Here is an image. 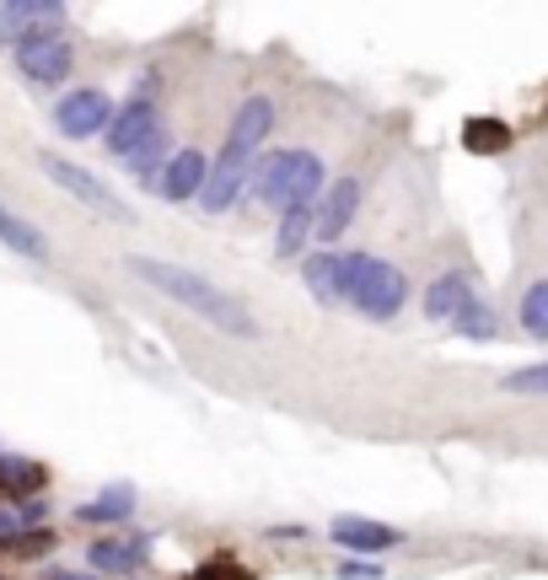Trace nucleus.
<instances>
[{
    "label": "nucleus",
    "mask_w": 548,
    "mask_h": 580,
    "mask_svg": "<svg viewBox=\"0 0 548 580\" xmlns=\"http://www.w3.org/2000/svg\"><path fill=\"white\" fill-rule=\"evenodd\" d=\"M355 210H361V178H334L323 188V199L312 205V237L317 243H339L355 226Z\"/></svg>",
    "instance_id": "nucleus-8"
},
{
    "label": "nucleus",
    "mask_w": 548,
    "mask_h": 580,
    "mask_svg": "<svg viewBox=\"0 0 548 580\" xmlns=\"http://www.w3.org/2000/svg\"><path fill=\"white\" fill-rule=\"evenodd\" d=\"M306 247H312V205L280 210V226H274V258H280V264H296V258H306Z\"/></svg>",
    "instance_id": "nucleus-18"
},
{
    "label": "nucleus",
    "mask_w": 548,
    "mask_h": 580,
    "mask_svg": "<svg viewBox=\"0 0 548 580\" xmlns=\"http://www.w3.org/2000/svg\"><path fill=\"white\" fill-rule=\"evenodd\" d=\"M205 173H211V161L205 151H194V146H183V151L167 156V167H162V178H156V199H167V205H188V199H199V188H205Z\"/></svg>",
    "instance_id": "nucleus-10"
},
{
    "label": "nucleus",
    "mask_w": 548,
    "mask_h": 580,
    "mask_svg": "<svg viewBox=\"0 0 548 580\" xmlns=\"http://www.w3.org/2000/svg\"><path fill=\"white\" fill-rule=\"evenodd\" d=\"M521 328H527V338H538V344L548 338V279H532L527 285V296H521Z\"/></svg>",
    "instance_id": "nucleus-23"
},
{
    "label": "nucleus",
    "mask_w": 548,
    "mask_h": 580,
    "mask_svg": "<svg viewBox=\"0 0 548 580\" xmlns=\"http://www.w3.org/2000/svg\"><path fill=\"white\" fill-rule=\"evenodd\" d=\"M462 146L473 156H495V151H506L511 146V129L500 119H468V129H462Z\"/></svg>",
    "instance_id": "nucleus-22"
},
{
    "label": "nucleus",
    "mask_w": 548,
    "mask_h": 580,
    "mask_svg": "<svg viewBox=\"0 0 548 580\" xmlns=\"http://www.w3.org/2000/svg\"><path fill=\"white\" fill-rule=\"evenodd\" d=\"M188 580H253V570H247L243 559H232V553H211Z\"/></svg>",
    "instance_id": "nucleus-26"
},
{
    "label": "nucleus",
    "mask_w": 548,
    "mask_h": 580,
    "mask_svg": "<svg viewBox=\"0 0 548 580\" xmlns=\"http://www.w3.org/2000/svg\"><path fill=\"white\" fill-rule=\"evenodd\" d=\"M151 564V538H97L87 549V576H140Z\"/></svg>",
    "instance_id": "nucleus-11"
},
{
    "label": "nucleus",
    "mask_w": 548,
    "mask_h": 580,
    "mask_svg": "<svg viewBox=\"0 0 548 580\" xmlns=\"http://www.w3.org/2000/svg\"><path fill=\"white\" fill-rule=\"evenodd\" d=\"M506 393H548V361L544 366H521V371H511L506 382H500Z\"/></svg>",
    "instance_id": "nucleus-27"
},
{
    "label": "nucleus",
    "mask_w": 548,
    "mask_h": 580,
    "mask_svg": "<svg viewBox=\"0 0 548 580\" xmlns=\"http://www.w3.org/2000/svg\"><path fill=\"white\" fill-rule=\"evenodd\" d=\"M329 538H334L344 553H388L403 543V532L388 527V521H365V517H334L329 521Z\"/></svg>",
    "instance_id": "nucleus-12"
},
{
    "label": "nucleus",
    "mask_w": 548,
    "mask_h": 580,
    "mask_svg": "<svg viewBox=\"0 0 548 580\" xmlns=\"http://www.w3.org/2000/svg\"><path fill=\"white\" fill-rule=\"evenodd\" d=\"M270 129H274V102H270V97H264V92L243 97V102H237V114H232L226 140H221V151H215V161H211V173H205L199 210H205V215H226L237 199H243L247 173H253V161L264 156Z\"/></svg>",
    "instance_id": "nucleus-3"
},
{
    "label": "nucleus",
    "mask_w": 548,
    "mask_h": 580,
    "mask_svg": "<svg viewBox=\"0 0 548 580\" xmlns=\"http://www.w3.org/2000/svg\"><path fill=\"white\" fill-rule=\"evenodd\" d=\"M65 17L60 0H0V49H17L32 28H65Z\"/></svg>",
    "instance_id": "nucleus-9"
},
{
    "label": "nucleus",
    "mask_w": 548,
    "mask_h": 580,
    "mask_svg": "<svg viewBox=\"0 0 548 580\" xmlns=\"http://www.w3.org/2000/svg\"><path fill=\"white\" fill-rule=\"evenodd\" d=\"M49 580H97V576H87V570H49Z\"/></svg>",
    "instance_id": "nucleus-30"
},
{
    "label": "nucleus",
    "mask_w": 548,
    "mask_h": 580,
    "mask_svg": "<svg viewBox=\"0 0 548 580\" xmlns=\"http://www.w3.org/2000/svg\"><path fill=\"white\" fill-rule=\"evenodd\" d=\"M156 92H162V76L146 70V76L135 81V92L124 97V108H114V124H108V135H102V146H108L114 161H124L129 151H140L156 129L167 124V114H162V97H156Z\"/></svg>",
    "instance_id": "nucleus-4"
},
{
    "label": "nucleus",
    "mask_w": 548,
    "mask_h": 580,
    "mask_svg": "<svg viewBox=\"0 0 548 580\" xmlns=\"http://www.w3.org/2000/svg\"><path fill=\"white\" fill-rule=\"evenodd\" d=\"M129 517H135V489L129 484H108L97 500L76 505V521L81 527H129Z\"/></svg>",
    "instance_id": "nucleus-17"
},
{
    "label": "nucleus",
    "mask_w": 548,
    "mask_h": 580,
    "mask_svg": "<svg viewBox=\"0 0 548 580\" xmlns=\"http://www.w3.org/2000/svg\"><path fill=\"white\" fill-rule=\"evenodd\" d=\"M323 188H329V161L317 151H296L291 156V184H285V205H280V210H291V205H317Z\"/></svg>",
    "instance_id": "nucleus-15"
},
{
    "label": "nucleus",
    "mask_w": 548,
    "mask_h": 580,
    "mask_svg": "<svg viewBox=\"0 0 548 580\" xmlns=\"http://www.w3.org/2000/svg\"><path fill=\"white\" fill-rule=\"evenodd\" d=\"M11 60H17V76L38 87V92H60L65 81H70V70H76V43H70V32L65 28H32L17 49H11Z\"/></svg>",
    "instance_id": "nucleus-5"
},
{
    "label": "nucleus",
    "mask_w": 548,
    "mask_h": 580,
    "mask_svg": "<svg viewBox=\"0 0 548 580\" xmlns=\"http://www.w3.org/2000/svg\"><path fill=\"white\" fill-rule=\"evenodd\" d=\"M291 156L296 151H264L258 161H253L247 188H243L253 205H264V210L280 215V205H285V184H291Z\"/></svg>",
    "instance_id": "nucleus-13"
},
{
    "label": "nucleus",
    "mask_w": 548,
    "mask_h": 580,
    "mask_svg": "<svg viewBox=\"0 0 548 580\" xmlns=\"http://www.w3.org/2000/svg\"><path fill=\"white\" fill-rule=\"evenodd\" d=\"M124 269L140 279V285H151L156 296H167L173 306L194 312L199 323H211L215 334L258 338V317H253V312H247L232 291L211 285L205 275H194V269H183V264H167V258H151V253H129V258H124Z\"/></svg>",
    "instance_id": "nucleus-2"
},
{
    "label": "nucleus",
    "mask_w": 548,
    "mask_h": 580,
    "mask_svg": "<svg viewBox=\"0 0 548 580\" xmlns=\"http://www.w3.org/2000/svg\"><path fill=\"white\" fill-rule=\"evenodd\" d=\"M452 334L473 338V344H489V338H500V317H495V306H489L485 296H473V302L452 317Z\"/></svg>",
    "instance_id": "nucleus-21"
},
{
    "label": "nucleus",
    "mask_w": 548,
    "mask_h": 580,
    "mask_svg": "<svg viewBox=\"0 0 548 580\" xmlns=\"http://www.w3.org/2000/svg\"><path fill=\"white\" fill-rule=\"evenodd\" d=\"M270 538H280V543H291V538H296V543H302V538H306V527H302V521H274V527H270Z\"/></svg>",
    "instance_id": "nucleus-29"
},
{
    "label": "nucleus",
    "mask_w": 548,
    "mask_h": 580,
    "mask_svg": "<svg viewBox=\"0 0 548 580\" xmlns=\"http://www.w3.org/2000/svg\"><path fill=\"white\" fill-rule=\"evenodd\" d=\"M0 247L17 253V258H32V264H49V237L32 226L28 215H17L6 199H0Z\"/></svg>",
    "instance_id": "nucleus-16"
},
{
    "label": "nucleus",
    "mask_w": 548,
    "mask_h": 580,
    "mask_svg": "<svg viewBox=\"0 0 548 580\" xmlns=\"http://www.w3.org/2000/svg\"><path fill=\"white\" fill-rule=\"evenodd\" d=\"M473 302V279L462 275V269H447V275H436L425 285V296H420V306H425L430 323H452L462 306Z\"/></svg>",
    "instance_id": "nucleus-14"
},
{
    "label": "nucleus",
    "mask_w": 548,
    "mask_h": 580,
    "mask_svg": "<svg viewBox=\"0 0 548 580\" xmlns=\"http://www.w3.org/2000/svg\"><path fill=\"white\" fill-rule=\"evenodd\" d=\"M38 173H43V178H49L55 188H65L76 205L97 210L102 220H129V210H124L119 194L102 184L91 167H81V161H70V156H60V151H38Z\"/></svg>",
    "instance_id": "nucleus-6"
},
{
    "label": "nucleus",
    "mask_w": 548,
    "mask_h": 580,
    "mask_svg": "<svg viewBox=\"0 0 548 580\" xmlns=\"http://www.w3.org/2000/svg\"><path fill=\"white\" fill-rule=\"evenodd\" d=\"M167 156H173V124H162L151 140L140 146V151L124 156V167H129V178L140 188H156V178H162V167H167Z\"/></svg>",
    "instance_id": "nucleus-19"
},
{
    "label": "nucleus",
    "mask_w": 548,
    "mask_h": 580,
    "mask_svg": "<svg viewBox=\"0 0 548 580\" xmlns=\"http://www.w3.org/2000/svg\"><path fill=\"white\" fill-rule=\"evenodd\" d=\"M43 484H49V468H43V462L0 458V494H11V500H32Z\"/></svg>",
    "instance_id": "nucleus-20"
},
{
    "label": "nucleus",
    "mask_w": 548,
    "mask_h": 580,
    "mask_svg": "<svg viewBox=\"0 0 548 580\" xmlns=\"http://www.w3.org/2000/svg\"><path fill=\"white\" fill-rule=\"evenodd\" d=\"M0 549H6V559H43V553L55 549V532L49 527H32V532H17V538H0Z\"/></svg>",
    "instance_id": "nucleus-25"
},
{
    "label": "nucleus",
    "mask_w": 548,
    "mask_h": 580,
    "mask_svg": "<svg viewBox=\"0 0 548 580\" xmlns=\"http://www.w3.org/2000/svg\"><path fill=\"white\" fill-rule=\"evenodd\" d=\"M302 279L317 306H350L365 323H393L409 306V275L376 253H306Z\"/></svg>",
    "instance_id": "nucleus-1"
},
{
    "label": "nucleus",
    "mask_w": 548,
    "mask_h": 580,
    "mask_svg": "<svg viewBox=\"0 0 548 580\" xmlns=\"http://www.w3.org/2000/svg\"><path fill=\"white\" fill-rule=\"evenodd\" d=\"M43 517H49L43 494H38V500H17V505H6V511H0V538H17V532H32V527H43Z\"/></svg>",
    "instance_id": "nucleus-24"
},
{
    "label": "nucleus",
    "mask_w": 548,
    "mask_h": 580,
    "mask_svg": "<svg viewBox=\"0 0 548 580\" xmlns=\"http://www.w3.org/2000/svg\"><path fill=\"white\" fill-rule=\"evenodd\" d=\"M114 124V97L102 87H76L55 102V129L60 140H102Z\"/></svg>",
    "instance_id": "nucleus-7"
},
{
    "label": "nucleus",
    "mask_w": 548,
    "mask_h": 580,
    "mask_svg": "<svg viewBox=\"0 0 548 580\" xmlns=\"http://www.w3.org/2000/svg\"><path fill=\"white\" fill-rule=\"evenodd\" d=\"M339 576L344 580H382V564H371V559H344Z\"/></svg>",
    "instance_id": "nucleus-28"
}]
</instances>
